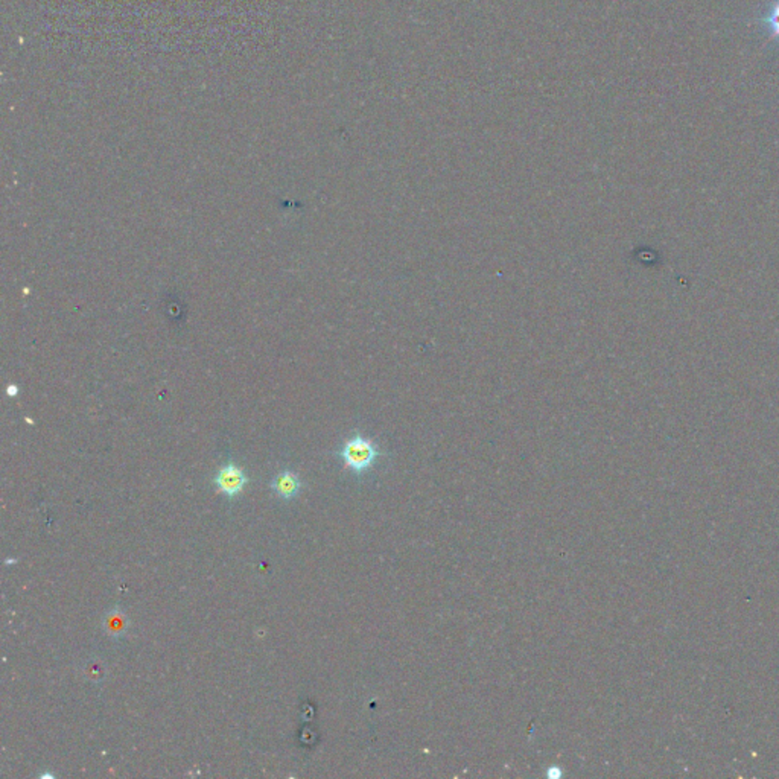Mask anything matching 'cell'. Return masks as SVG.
Wrapping results in <instances>:
<instances>
[{
	"mask_svg": "<svg viewBox=\"0 0 779 779\" xmlns=\"http://www.w3.org/2000/svg\"><path fill=\"white\" fill-rule=\"evenodd\" d=\"M563 775V771L559 766H550L546 768V778L548 779H560Z\"/></svg>",
	"mask_w": 779,
	"mask_h": 779,
	"instance_id": "obj_6",
	"label": "cell"
},
{
	"mask_svg": "<svg viewBox=\"0 0 779 779\" xmlns=\"http://www.w3.org/2000/svg\"><path fill=\"white\" fill-rule=\"evenodd\" d=\"M340 455L344 460V464L350 471L355 473H362L367 472L376 463V460L381 457V451L376 443L361 436V434H357V436H353L344 443Z\"/></svg>",
	"mask_w": 779,
	"mask_h": 779,
	"instance_id": "obj_1",
	"label": "cell"
},
{
	"mask_svg": "<svg viewBox=\"0 0 779 779\" xmlns=\"http://www.w3.org/2000/svg\"><path fill=\"white\" fill-rule=\"evenodd\" d=\"M760 23H763V26L767 29L768 37L779 40V0H775L768 6L766 16L760 18Z\"/></svg>",
	"mask_w": 779,
	"mask_h": 779,
	"instance_id": "obj_4",
	"label": "cell"
},
{
	"mask_svg": "<svg viewBox=\"0 0 779 779\" xmlns=\"http://www.w3.org/2000/svg\"><path fill=\"white\" fill-rule=\"evenodd\" d=\"M104 624L107 627V632L111 636H120V635H124L125 630H127L128 620L125 618V615L122 612L111 611L107 618H105Z\"/></svg>",
	"mask_w": 779,
	"mask_h": 779,
	"instance_id": "obj_5",
	"label": "cell"
},
{
	"mask_svg": "<svg viewBox=\"0 0 779 779\" xmlns=\"http://www.w3.org/2000/svg\"><path fill=\"white\" fill-rule=\"evenodd\" d=\"M247 475L241 468H238L235 463H229L224 468H221L215 477L217 487L227 495L229 498L236 497L238 493L242 492L247 484Z\"/></svg>",
	"mask_w": 779,
	"mask_h": 779,
	"instance_id": "obj_2",
	"label": "cell"
},
{
	"mask_svg": "<svg viewBox=\"0 0 779 779\" xmlns=\"http://www.w3.org/2000/svg\"><path fill=\"white\" fill-rule=\"evenodd\" d=\"M271 487H272V490H275L279 495L280 498L288 501V500H292L294 497H297V493L301 487V483H300V478L297 477L294 472L283 471L277 475V477L275 478V481H272Z\"/></svg>",
	"mask_w": 779,
	"mask_h": 779,
	"instance_id": "obj_3",
	"label": "cell"
},
{
	"mask_svg": "<svg viewBox=\"0 0 779 779\" xmlns=\"http://www.w3.org/2000/svg\"><path fill=\"white\" fill-rule=\"evenodd\" d=\"M8 394H9V396H16V394H17V387H16V386H9V387H8Z\"/></svg>",
	"mask_w": 779,
	"mask_h": 779,
	"instance_id": "obj_7",
	"label": "cell"
}]
</instances>
